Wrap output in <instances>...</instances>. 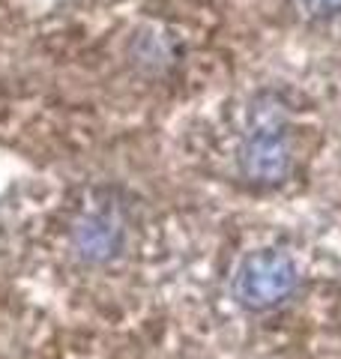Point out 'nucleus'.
I'll list each match as a JSON object with an SVG mask.
<instances>
[{
  "label": "nucleus",
  "instance_id": "1",
  "mask_svg": "<svg viewBox=\"0 0 341 359\" xmlns=\"http://www.w3.org/2000/svg\"><path fill=\"white\" fill-rule=\"evenodd\" d=\"M293 162L288 138V114L272 93H260L248 108V132L240 144V174L258 189H272L288 180Z\"/></svg>",
  "mask_w": 341,
  "mask_h": 359
},
{
  "label": "nucleus",
  "instance_id": "3",
  "mask_svg": "<svg viewBox=\"0 0 341 359\" xmlns=\"http://www.w3.org/2000/svg\"><path fill=\"white\" fill-rule=\"evenodd\" d=\"M69 240H72L75 255L84 264H93V266L111 264L114 257H120L123 245H126V222L111 207L84 210L72 222Z\"/></svg>",
  "mask_w": 341,
  "mask_h": 359
},
{
  "label": "nucleus",
  "instance_id": "2",
  "mask_svg": "<svg viewBox=\"0 0 341 359\" xmlns=\"http://www.w3.org/2000/svg\"><path fill=\"white\" fill-rule=\"evenodd\" d=\"M234 299L246 311H272L284 306L300 287L297 261L276 245L252 249L234 269Z\"/></svg>",
  "mask_w": 341,
  "mask_h": 359
},
{
  "label": "nucleus",
  "instance_id": "4",
  "mask_svg": "<svg viewBox=\"0 0 341 359\" xmlns=\"http://www.w3.org/2000/svg\"><path fill=\"white\" fill-rule=\"evenodd\" d=\"M300 6L314 18H333L341 15V0H300Z\"/></svg>",
  "mask_w": 341,
  "mask_h": 359
}]
</instances>
